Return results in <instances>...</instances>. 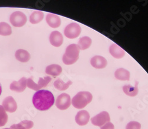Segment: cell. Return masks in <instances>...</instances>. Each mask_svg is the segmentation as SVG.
Returning <instances> with one entry per match:
<instances>
[{"instance_id":"cell-1","label":"cell","mask_w":148,"mask_h":129,"mask_svg":"<svg viewBox=\"0 0 148 129\" xmlns=\"http://www.w3.org/2000/svg\"><path fill=\"white\" fill-rule=\"evenodd\" d=\"M32 101L36 109L40 111H46L54 104L55 98L51 91L40 89L34 94Z\"/></svg>"},{"instance_id":"cell-2","label":"cell","mask_w":148,"mask_h":129,"mask_svg":"<svg viewBox=\"0 0 148 129\" xmlns=\"http://www.w3.org/2000/svg\"><path fill=\"white\" fill-rule=\"evenodd\" d=\"M92 100L91 93L88 91H81L73 97L71 102L74 107L77 109H82L87 106Z\"/></svg>"},{"instance_id":"cell-3","label":"cell","mask_w":148,"mask_h":129,"mask_svg":"<svg viewBox=\"0 0 148 129\" xmlns=\"http://www.w3.org/2000/svg\"><path fill=\"white\" fill-rule=\"evenodd\" d=\"M79 49L76 44H71L69 45L65 50L62 60L64 64L70 65L75 63L79 59Z\"/></svg>"},{"instance_id":"cell-4","label":"cell","mask_w":148,"mask_h":129,"mask_svg":"<svg viewBox=\"0 0 148 129\" xmlns=\"http://www.w3.org/2000/svg\"><path fill=\"white\" fill-rule=\"evenodd\" d=\"M10 21L14 27H21L27 22V17L21 11H15L10 16Z\"/></svg>"},{"instance_id":"cell-5","label":"cell","mask_w":148,"mask_h":129,"mask_svg":"<svg viewBox=\"0 0 148 129\" xmlns=\"http://www.w3.org/2000/svg\"><path fill=\"white\" fill-rule=\"evenodd\" d=\"M52 80L51 77L45 76V78H39V80L38 84L35 83L32 78H29L27 81V86L30 89L34 90V91H39L42 88L46 87Z\"/></svg>"},{"instance_id":"cell-6","label":"cell","mask_w":148,"mask_h":129,"mask_svg":"<svg viewBox=\"0 0 148 129\" xmlns=\"http://www.w3.org/2000/svg\"><path fill=\"white\" fill-rule=\"evenodd\" d=\"M81 32V27L76 23H72L66 25L64 30L65 36L71 39L78 37Z\"/></svg>"},{"instance_id":"cell-7","label":"cell","mask_w":148,"mask_h":129,"mask_svg":"<svg viewBox=\"0 0 148 129\" xmlns=\"http://www.w3.org/2000/svg\"><path fill=\"white\" fill-rule=\"evenodd\" d=\"M56 106L60 110L68 109L71 104V99L70 95L66 93L59 95L56 100Z\"/></svg>"},{"instance_id":"cell-8","label":"cell","mask_w":148,"mask_h":129,"mask_svg":"<svg viewBox=\"0 0 148 129\" xmlns=\"http://www.w3.org/2000/svg\"><path fill=\"white\" fill-rule=\"evenodd\" d=\"M93 125L98 127H102L106 123L110 122V117L107 111H102L95 115L91 119Z\"/></svg>"},{"instance_id":"cell-9","label":"cell","mask_w":148,"mask_h":129,"mask_svg":"<svg viewBox=\"0 0 148 129\" xmlns=\"http://www.w3.org/2000/svg\"><path fill=\"white\" fill-rule=\"evenodd\" d=\"M27 81L26 78L23 77L18 81H13L10 85V89L17 93L23 92L27 87Z\"/></svg>"},{"instance_id":"cell-10","label":"cell","mask_w":148,"mask_h":129,"mask_svg":"<svg viewBox=\"0 0 148 129\" xmlns=\"http://www.w3.org/2000/svg\"><path fill=\"white\" fill-rule=\"evenodd\" d=\"M3 107L6 111L9 113H14L17 109L16 101L11 96H8L3 100Z\"/></svg>"},{"instance_id":"cell-11","label":"cell","mask_w":148,"mask_h":129,"mask_svg":"<svg viewBox=\"0 0 148 129\" xmlns=\"http://www.w3.org/2000/svg\"><path fill=\"white\" fill-rule=\"evenodd\" d=\"M49 41L52 46L58 47L62 45L64 37L59 31H53L49 36Z\"/></svg>"},{"instance_id":"cell-12","label":"cell","mask_w":148,"mask_h":129,"mask_svg":"<svg viewBox=\"0 0 148 129\" xmlns=\"http://www.w3.org/2000/svg\"><path fill=\"white\" fill-rule=\"evenodd\" d=\"M90 115L87 111L81 110L79 111L75 116V121L79 126L87 124L90 121Z\"/></svg>"},{"instance_id":"cell-13","label":"cell","mask_w":148,"mask_h":129,"mask_svg":"<svg viewBox=\"0 0 148 129\" xmlns=\"http://www.w3.org/2000/svg\"><path fill=\"white\" fill-rule=\"evenodd\" d=\"M91 66L96 69H103L107 65V60L101 56H95L90 60Z\"/></svg>"},{"instance_id":"cell-14","label":"cell","mask_w":148,"mask_h":129,"mask_svg":"<svg viewBox=\"0 0 148 129\" xmlns=\"http://www.w3.org/2000/svg\"><path fill=\"white\" fill-rule=\"evenodd\" d=\"M109 51L113 57L116 59H121L125 55V51L116 44H112L110 46Z\"/></svg>"},{"instance_id":"cell-15","label":"cell","mask_w":148,"mask_h":129,"mask_svg":"<svg viewBox=\"0 0 148 129\" xmlns=\"http://www.w3.org/2000/svg\"><path fill=\"white\" fill-rule=\"evenodd\" d=\"M46 21L49 26L53 29L59 27L61 24L60 17L57 15L51 13L47 14L46 17Z\"/></svg>"},{"instance_id":"cell-16","label":"cell","mask_w":148,"mask_h":129,"mask_svg":"<svg viewBox=\"0 0 148 129\" xmlns=\"http://www.w3.org/2000/svg\"><path fill=\"white\" fill-rule=\"evenodd\" d=\"M123 92L128 96L130 97H135L138 94V82H136V84L134 86L130 85H126L123 86Z\"/></svg>"},{"instance_id":"cell-17","label":"cell","mask_w":148,"mask_h":129,"mask_svg":"<svg viewBox=\"0 0 148 129\" xmlns=\"http://www.w3.org/2000/svg\"><path fill=\"white\" fill-rule=\"evenodd\" d=\"M115 78L120 81H129L130 80V73L129 71L124 68H120L116 71L114 73Z\"/></svg>"},{"instance_id":"cell-18","label":"cell","mask_w":148,"mask_h":129,"mask_svg":"<svg viewBox=\"0 0 148 129\" xmlns=\"http://www.w3.org/2000/svg\"><path fill=\"white\" fill-rule=\"evenodd\" d=\"M15 56L17 60L23 63L27 62L30 59V54L27 50L24 49L17 50L16 52Z\"/></svg>"},{"instance_id":"cell-19","label":"cell","mask_w":148,"mask_h":129,"mask_svg":"<svg viewBox=\"0 0 148 129\" xmlns=\"http://www.w3.org/2000/svg\"><path fill=\"white\" fill-rule=\"evenodd\" d=\"M45 72L49 75L56 76L59 75L62 73V68L59 64H52L46 67Z\"/></svg>"},{"instance_id":"cell-20","label":"cell","mask_w":148,"mask_h":129,"mask_svg":"<svg viewBox=\"0 0 148 129\" xmlns=\"http://www.w3.org/2000/svg\"><path fill=\"white\" fill-rule=\"evenodd\" d=\"M92 43L91 38L88 36H84L79 38L78 43V47L79 50H85L88 49Z\"/></svg>"},{"instance_id":"cell-21","label":"cell","mask_w":148,"mask_h":129,"mask_svg":"<svg viewBox=\"0 0 148 129\" xmlns=\"http://www.w3.org/2000/svg\"><path fill=\"white\" fill-rule=\"evenodd\" d=\"M44 18V13L40 11H34L30 16V22L33 24H38Z\"/></svg>"},{"instance_id":"cell-22","label":"cell","mask_w":148,"mask_h":129,"mask_svg":"<svg viewBox=\"0 0 148 129\" xmlns=\"http://www.w3.org/2000/svg\"><path fill=\"white\" fill-rule=\"evenodd\" d=\"M34 126V123L30 120H24L18 124L12 125L10 129H30Z\"/></svg>"},{"instance_id":"cell-23","label":"cell","mask_w":148,"mask_h":129,"mask_svg":"<svg viewBox=\"0 0 148 129\" xmlns=\"http://www.w3.org/2000/svg\"><path fill=\"white\" fill-rule=\"evenodd\" d=\"M72 82L71 81H68L65 83L60 78H58L54 82L53 85L55 88L58 89L59 91H65V90L67 89L71 85H72Z\"/></svg>"},{"instance_id":"cell-24","label":"cell","mask_w":148,"mask_h":129,"mask_svg":"<svg viewBox=\"0 0 148 129\" xmlns=\"http://www.w3.org/2000/svg\"><path fill=\"white\" fill-rule=\"evenodd\" d=\"M12 33V29L10 25L5 22L0 23V35L10 36Z\"/></svg>"},{"instance_id":"cell-25","label":"cell","mask_w":148,"mask_h":129,"mask_svg":"<svg viewBox=\"0 0 148 129\" xmlns=\"http://www.w3.org/2000/svg\"><path fill=\"white\" fill-rule=\"evenodd\" d=\"M8 121V115L3 106L0 105V127L6 124Z\"/></svg>"},{"instance_id":"cell-26","label":"cell","mask_w":148,"mask_h":129,"mask_svg":"<svg viewBox=\"0 0 148 129\" xmlns=\"http://www.w3.org/2000/svg\"><path fill=\"white\" fill-rule=\"evenodd\" d=\"M141 128V124L138 121H130L129 122L126 127V129H140Z\"/></svg>"},{"instance_id":"cell-27","label":"cell","mask_w":148,"mask_h":129,"mask_svg":"<svg viewBox=\"0 0 148 129\" xmlns=\"http://www.w3.org/2000/svg\"><path fill=\"white\" fill-rule=\"evenodd\" d=\"M100 129H114V126L113 123L111 122H108L101 127Z\"/></svg>"},{"instance_id":"cell-28","label":"cell","mask_w":148,"mask_h":129,"mask_svg":"<svg viewBox=\"0 0 148 129\" xmlns=\"http://www.w3.org/2000/svg\"><path fill=\"white\" fill-rule=\"evenodd\" d=\"M1 93H2V86L1 83H0V95H1Z\"/></svg>"},{"instance_id":"cell-29","label":"cell","mask_w":148,"mask_h":129,"mask_svg":"<svg viewBox=\"0 0 148 129\" xmlns=\"http://www.w3.org/2000/svg\"><path fill=\"white\" fill-rule=\"evenodd\" d=\"M3 129H10V128H3Z\"/></svg>"}]
</instances>
